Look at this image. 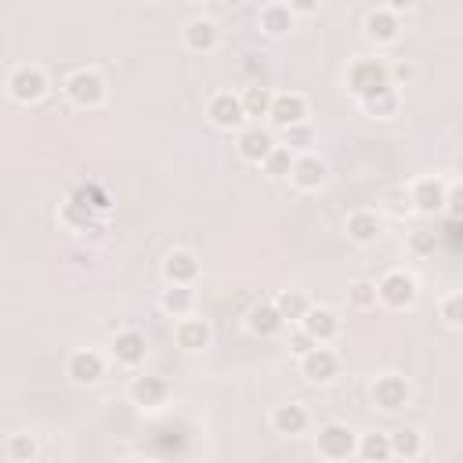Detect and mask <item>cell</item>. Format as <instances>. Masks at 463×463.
<instances>
[{
    "mask_svg": "<svg viewBox=\"0 0 463 463\" xmlns=\"http://www.w3.org/2000/svg\"><path fill=\"white\" fill-rule=\"evenodd\" d=\"M355 445H358V438H355V431L347 424H326L319 431V456H326L333 463L355 456Z\"/></svg>",
    "mask_w": 463,
    "mask_h": 463,
    "instance_id": "obj_7",
    "label": "cell"
},
{
    "mask_svg": "<svg viewBox=\"0 0 463 463\" xmlns=\"http://www.w3.org/2000/svg\"><path fill=\"white\" fill-rule=\"evenodd\" d=\"M409 203H413V210H420V214H438V210L445 207V184H442L438 177H420V181H413Z\"/></svg>",
    "mask_w": 463,
    "mask_h": 463,
    "instance_id": "obj_13",
    "label": "cell"
},
{
    "mask_svg": "<svg viewBox=\"0 0 463 463\" xmlns=\"http://www.w3.org/2000/svg\"><path fill=\"white\" fill-rule=\"evenodd\" d=\"M62 221L83 236V232H90V228L99 225V214H90V210H83V207H76V203H65V207H62Z\"/></svg>",
    "mask_w": 463,
    "mask_h": 463,
    "instance_id": "obj_34",
    "label": "cell"
},
{
    "mask_svg": "<svg viewBox=\"0 0 463 463\" xmlns=\"http://www.w3.org/2000/svg\"><path fill=\"white\" fill-rule=\"evenodd\" d=\"M391 442V456H402V459H416L424 452V434L416 427H399L388 434Z\"/></svg>",
    "mask_w": 463,
    "mask_h": 463,
    "instance_id": "obj_26",
    "label": "cell"
},
{
    "mask_svg": "<svg viewBox=\"0 0 463 463\" xmlns=\"http://www.w3.org/2000/svg\"><path fill=\"white\" fill-rule=\"evenodd\" d=\"M193 304H196L193 287H167L163 290V312H170L174 319H189Z\"/></svg>",
    "mask_w": 463,
    "mask_h": 463,
    "instance_id": "obj_28",
    "label": "cell"
},
{
    "mask_svg": "<svg viewBox=\"0 0 463 463\" xmlns=\"http://www.w3.org/2000/svg\"><path fill=\"white\" fill-rule=\"evenodd\" d=\"M381 236V218L373 210H355L347 218V239L358 243V246H369V243H377Z\"/></svg>",
    "mask_w": 463,
    "mask_h": 463,
    "instance_id": "obj_23",
    "label": "cell"
},
{
    "mask_svg": "<svg viewBox=\"0 0 463 463\" xmlns=\"http://www.w3.org/2000/svg\"><path fill=\"white\" fill-rule=\"evenodd\" d=\"M388 210H391L395 218L409 214V210H413V203H409V193H406V189H395V193L388 196Z\"/></svg>",
    "mask_w": 463,
    "mask_h": 463,
    "instance_id": "obj_39",
    "label": "cell"
},
{
    "mask_svg": "<svg viewBox=\"0 0 463 463\" xmlns=\"http://www.w3.org/2000/svg\"><path fill=\"white\" fill-rule=\"evenodd\" d=\"M294 15H290V4H264L261 8V30L268 37H287L294 30Z\"/></svg>",
    "mask_w": 463,
    "mask_h": 463,
    "instance_id": "obj_25",
    "label": "cell"
},
{
    "mask_svg": "<svg viewBox=\"0 0 463 463\" xmlns=\"http://www.w3.org/2000/svg\"><path fill=\"white\" fill-rule=\"evenodd\" d=\"M319 8H315V0H294V4H290V15L297 19V15H315Z\"/></svg>",
    "mask_w": 463,
    "mask_h": 463,
    "instance_id": "obj_42",
    "label": "cell"
},
{
    "mask_svg": "<svg viewBox=\"0 0 463 463\" xmlns=\"http://www.w3.org/2000/svg\"><path fill=\"white\" fill-rule=\"evenodd\" d=\"M163 275L170 287H193L200 279V261L189 253V250H174L167 261H163Z\"/></svg>",
    "mask_w": 463,
    "mask_h": 463,
    "instance_id": "obj_15",
    "label": "cell"
},
{
    "mask_svg": "<svg viewBox=\"0 0 463 463\" xmlns=\"http://www.w3.org/2000/svg\"><path fill=\"white\" fill-rule=\"evenodd\" d=\"M301 330H304L315 344H326V340H333V337L340 333V319H337V312H330V308H308V315L301 319Z\"/></svg>",
    "mask_w": 463,
    "mask_h": 463,
    "instance_id": "obj_18",
    "label": "cell"
},
{
    "mask_svg": "<svg viewBox=\"0 0 463 463\" xmlns=\"http://www.w3.org/2000/svg\"><path fill=\"white\" fill-rule=\"evenodd\" d=\"M236 145H239V156H243V159H250V163H264V159H268V152L275 149V138H271V131H264V127H243Z\"/></svg>",
    "mask_w": 463,
    "mask_h": 463,
    "instance_id": "obj_17",
    "label": "cell"
},
{
    "mask_svg": "<svg viewBox=\"0 0 463 463\" xmlns=\"http://www.w3.org/2000/svg\"><path fill=\"white\" fill-rule=\"evenodd\" d=\"M312 347H319V344H315V340H312L304 330H294V333H290V351H294L297 358H304Z\"/></svg>",
    "mask_w": 463,
    "mask_h": 463,
    "instance_id": "obj_40",
    "label": "cell"
},
{
    "mask_svg": "<svg viewBox=\"0 0 463 463\" xmlns=\"http://www.w3.org/2000/svg\"><path fill=\"white\" fill-rule=\"evenodd\" d=\"M246 326H250L253 337H275V333H283L287 322H283L279 312H275V304H257V308H250Z\"/></svg>",
    "mask_w": 463,
    "mask_h": 463,
    "instance_id": "obj_24",
    "label": "cell"
},
{
    "mask_svg": "<svg viewBox=\"0 0 463 463\" xmlns=\"http://www.w3.org/2000/svg\"><path fill=\"white\" fill-rule=\"evenodd\" d=\"M388 83H391V76H388V62L384 58H358L347 69V90L355 99L373 95V90H381Z\"/></svg>",
    "mask_w": 463,
    "mask_h": 463,
    "instance_id": "obj_2",
    "label": "cell"
},
{
    "mask_svg": "<svg viewBox=\"0 0 463 463\" xmlns=\"http://www.w3.org/2000/svg\"><path fill=\"white\" fill-rule=\"evenodd\" d=\"M239 106H243V116H246V120L268 116V109H271V90H268V87H246L243 95H239Z\"/></svg>",
    "mask_w": 463,
    "mask_h": 463,
    "instance_id": "obj_31",
    "label": "cell"
},
{
    "mask_svg": "<svg viewBox=\"0 0 463 463\" xmlns=\"http://www.w3.org/2000/svg\"><path fill=\"white\" fill-rule=\"evenodd\" d=\"M65 99L76 106V109H99L106 102V76L95 73V69H76L65 76Z\"/></svg>",
    "mask_w": 463,
    "mask_h": 463,
    "instance_id": "obj_1",
    "label": "cell"
},
{
    "mask_svg": "<svg viewBox=\"0 0 463 463\" xmlns=\"http://www.w3.org/2000/svg\"><path fill=\"white\" fill-rule=\"evenodd\" d=\"M445 210L449 221H459V189H445Z\"/></svg>",
    "mask_w": 463,
    "mask_h": 463,
    "instance_id": "obj_41",
    "label": "cell"
},
{
    "mask_svg": "<svg viewBox=\"0 0 463 463\" xmlns=\"http://www.w3.org/2000/svg\"><path fill=\"white\" fill-rule=\"evenodd\" d=\"M377 301H384V304L395 308V312L413 308V301H416V279H413L409 271H402V268L388 271L384 279L377 283Z\"/></svg>",
    "mask_w": 463,
    "mask_h": 463,
    "instance_id": "obj_4",
    "label": "cell"
},
{
    "mask_svg": "<svg viewBox=\"0 0 463 463\" xmlns=\"http://www.w3.org/2000/svg\"><path fill=\"white\" fill-rule=\"evenodd\" d=\"M207 116L221 131H239L246 124L243 106H239V95H232V90H218V95L210 99V106H207Z\"/></svg>",
    "mask_w": 463,
    "mask_h": 463,
    "instance_id": "obj_10",
    "label": "cell"
},
{
    "mask_svg": "<svg viewBox=\"0 0 463 463\" xmlns=\"http://www.w3.org/2000/svg\"><path fill=\"white\" fill-rule=\"evenodd\" d=\"M268 120L287 131V127H297V124H308V102L297 90H287V95H271V109H268Z\"/></svg>",
    "mask_w": 463,
    "mask_h": 463,
    "instance_id": "obj_6",
    "label": "cell"
},
{
    "mask_svg": "<svg viewBox=\"0 0 463 463\" xmlns=\"http://www.w3.org/2000/svg\"><path fill=\"white\" fill-rule=\"evenodd\" d=\"M434 246H438V232H413V239H409V250L413 253H420V257H427V253H434Z\"/></svg>",
    "mask_w": 463,
    "mask_h": 463,
    "instance_id": "obj_38",
    "label": "cell"
},
{
    "mask_svg": "<svg viewBox=\"0 0 463 463\" xmlns=\"http://www.w3.org/2000/svg\"><path fill=\"white\" fill-rule=\"evenodd\" d=\"M174 340H177V347H184V351H203V347L210 344V326H207L203 319H181V322L174 326Z\"/></svg>",
    "mask_w": 463,
    "mask_h": 463,
    "instance_id": "obj_22",
    "label": "cell"
},
{
    "mask_svg": "<svg viewBox=\"0 0 463 463\" xmlns=\"http://www.w3.org/2000/svg\"><path fill=\"white\" fill-rule=\"evenodd\" d=\"M124 463H149V459H138V456H134V459H124Z\"/></svg>",
    "mask_w": 463,
    "mask_h": 463,
    "instance_id": "obj_44",
    "label": "cell"
},
{
    "mask_svg": "<svg viewBox=\"0 0 463 463\" xmlns=\"http://www.w3.org/2000/svg\"><path fill=\"white\" fill-rule=\"evenodd\" d=\"M69 203H76V207H83L90 214H106L109 210V193L102 189V184H80Z\"/></svg>",
    "mask_w": 463,
    "mask_h": 463,
    "instance_id": "obj_30",
    "label": "cell"
},
{
    "mask_svg": "<svg viewBox=\"0 0 463 463\" xmlns=\"http://www.w3.org/2000/svg\"><path fill=\"white\" fill-rule=\"evenodd\" d=\"M47 90V76L40 65H15L12 76H8V95L19 102V106H33L44 99Z\"/></svg>",
    "mask_w": 463,
    "mask_h": 463,
    "instance_id": "obj_3",
    "label": "cell"
},
{
    "mask_svg": "<svg viewBox=\"0 0 463 463\" xmlns=\"http://www.w3.org/2000/svg\"><path fill=\"white\" fill-rule=\"evenodd\" d=\"M347 301L355 304V308H373L377 304V283H355L351 290H347Z\"/></svg>",
    "mask_w": 463,
    "mask_h": 463,
    "instance_id": "obj_36",
    "label": "cell"
},
{
    "mask_svg": "<svg viewBox=\"0 0 463 463\" xmlns=\"http://www.w3.org/2000/svg\"><path fill=\"white\" fill-rule=\"evenodd\" d=\"M326 177H330V167H326V159H319L315 152L297 156V159H294V167H290V181L297 184L301 193H315V189H322Z\"/></svg>",
    "mask_w": 463,
    "mask_h": 463,
    "instance_id": "obj_9",
    "label": "cell"
},
{
    "mask_svg": "<svg viewBox=\"0 0 463 463\" xmlns=\"http://www.w3.org/2000/svg\"><path fill=\"white\" fill-rule=\"evenodd\" d=\"M181 40H184V47H189V51H200V55H203V51H214V47H218L221 30H218V22H214V19L196 15V19L184 22Z\"/></svg>",
    "mask_w": 463,
    "mask_h": 463,
    "instance_id": "obj_11",
    "label": "cell"
},
{
    "mask_svg": "<svg viewBox=\"0 0 463 463\" xmlns=\"http://www.w3.org/2000/svg\"><path fill=\"white\" fill-rule=\"evenodd\" d=\"M301 369H304V377L312 384H330L337 377V369H340V358H337V351H330V347L319 344V347H312L301 358Z\"/></svg>",
    "mask_w": 463,
    "mask_h": 463,
    "instance_id": "obj_12",
    "label": "cell"
},
{
    "mask_svg": "<svg viewBox=\"0 0 463 463\" xmlns=\"http://www.w3.org/2000/svg\"><path fill=\"white\" fill-rule=\"evenodd\" d=\"M399 33H402V22H399V15L388 4L384 8H373V12L365 15V37L373 40V44H395Z\"/></svg>",
    "mask_w": 463,
    "mask_h": 463,
    "instance_id": "obj_14",
    "label": "cell"
},
{
    "mask_svg": "<svg viewBox=\"0 0 463 463\" xmlns=\"http://www.w3.org/2000/svg\"><path fill=\"white\" fill-rule=\"evenodd\" d=\"M145 351H149V344H145V333H138V330H124L113 340V358L120 365H141Z\"/></svg>",
    "mask_w": 463,
    "mask_h": 463,
    "instance_id": "obj_20",
    "label": "cell"
},
{
    "mask_svg": "<svg viewBox=\"0 0 463 463\" xmlns=\"http://www.w3.org/2000/svg\"><path fill=\"white\" fill-rule=\"evenodd\" d=\"M312 141H315V131L308 124H297V127H287L283 131V149H290V152L294 149H308Z\"/></svg>",
    "mask_w": 463,
    "mask_h": 463,
    "instance_id": "obj_35",
    "label": "cell"
},
{
    "mask_svg": "<svg viewBox=\"0 0 463 463\" xmlns=\"http://www.w3.org/2000/svg\"><path fill=\"white\" fill-rule=\"evenodd\" d=\"M355 452H358L365 463H388V459H391V442H388V434L373 431V434H362V438H358Z\"/></svg>",
    "mask_w": 463,
    "mask_h": 463,
    "instance_id": "obj_27",
    "label": "cell"
},
{
    "mask_svg": "<svg viewBox=\"0 0 463 463\" xmlns=\"http://www.w3.org/2000/svg\"><path fill=\"white\" fill-rule=\"evenodd\" d=\"M65 373H69V381H73V384L90 388V384H99V381L106 377V358H102L99 351H90V347H80V351H73V355H69Z\"/></svg>",
    "mask_w": 463,
    "mask_h": 463,
    "instance_id": "obj_5",
    "label": "cell"
},
{
    "mask_svg": "<svg viewBox=\"0 0 463 463\" xmlns=\"http://www.w3.org/2000/svg\"><path fill=\"white\" fill-rule=\"evenodd\" d=\"M445 232H449V243L456 246V243H459V221H449V225H445Z\"/></svg>",
    "mask_w": 463,
    "mask_h": 463,
    "instance_id": "obj_43",
    "label": "cell"
},
{
    "mask_svg": "<svg viewBox=\"0 0 463 463\" xmlns=\"http://www.w3.org/2000/svg\"><path fill=\"white\" fill-rule=\"evenodd\" d=\"M8 456H12L15 463H33V459H37V438L26 434V431L12 434V438H8Z\"/></svg>",
    "mask_w": 463,
    "mask_h": 463,
    "instance_id": "obj_32",
    "label": "cell"
},
{
    "mask_svg": "<svg viewBox=\"0 0 463 463\" xmlns=\"http://www.w3.org/2000/svg\"><path fill=\"white\" fill-rule=\"evenodd\" d=\"M442 319H445L452 330L463 322V294H449V297L442 301Z\"/></svg>",
    "mask_w": 463,
    "mask_h": 463,
    "instance_id": "obj_37",
    "label": "cell"
},
{
    "mask_svg": "<svg viewBox=\"0 0 463 463\" xmlns=\"http://www.w3.org/2000/svg\"><path fill=\"white\" fill-rule=\"evenodd\" d=\"M271 427L279 431V434H304L308 431V409L297 406V402H287V406H275L271 413Z\"/></svg>",
    "mask_w": 463,
    "mask_h": 463,
    "instance_id": "obj_21",
    "label": "cell"
},
{
    "mask_svg": "<svg viewBox=\"0 0 463 463\" xmlns=\"http://www.w3.org/2000/svg\"><path fill=\"white\" fill-rule=\"evenodd\" d=\"M369 395H373V406L384 409V413H399V409H406L409 399H413L409 384H406L402 377H395V373L377 377V381H373V391H369Z\"/></svg>",
    "mask_w": 463,
    "mask_h": 463,
    "instance_id": "obj_8",
    "label": "cell"
},
{
    "mask_svg": "<svg viewBox=\"0 0 463 463\" xmlns=\"http://www.w3.org/2000/svg\"><path fill=\"white\" fill-rule=\"evenodd\" d=\"M167 395H170V384L163 377L145 373V377H134V384H131V402L138 409H159L167 402Z\"/></svg>",
    "mask_w": 463,
    "mask_h": 463,
    "instance_id": "obj_16",
    "label": "cell"
},
{
    "mask_svg": "<svg viewBox=\"0 0 463 463\" xmlns=\"http://www.w3.org/2000/svg\"><path fill=\"white\" fill-rule=\"evenodd\" d=\"M261 167H264V174H268V177H287V174H290V167H294V152H290V149H283V145H275Z\"/></svg>",
    "mask_w": 463,
    "mask_h": 463,
    "instance_id": "obj_33",
    "label": "cell"
},
{
    "mask_svg": "<svg viewBox=\"0 0 463 463\" xmlns=\"http://www.w3.org/2000/svg\"><path fill=\"white\" fill-rule=\"evenodd\" d=\"M308 308H312V301L301 290H283L279 301H275V312L283 315V322H301L308 315Z\"/></svg>",
    "mask_w": 463,
    "mask_h": 463,
    "instance_id": "obj_29",
    "label": "cell"
},
{
    "mask_svg": "<svg viewBox=\"0 0 463 463\" xmlns=\"http://www.w3.org/2000/svg\"><path fill=\"white\" fill-rule=\"evenodd\" d=\"M358 106H362V113L365 116H373V120H388V116H395L399 113V106H402V99H399V87H381V90H373V95H365V99H358Z\"/></svg>",
    "mask_w": 463,
    "mask_h": 463,
    "instance_id": "obj_19",
    "label": "cell"
}]
</instances>
